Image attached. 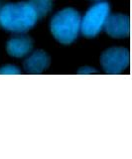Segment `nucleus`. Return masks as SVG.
<instances>
[{
    "mask_svg": "<svg viewBox=\"0 0 132 159\" xmlns=\"http://www.w3.org/2000/svg\"><path fill=\"white\" fill-rule=\"evenodd\" d=\"M110 14L108 2L103 0L95 1L81 17V34L86 38H95L103 31Z\"/></svg>",
    "mask_w": 132,
    "mask_h": 159,
    "instance_id": "nucleus-3",
    "label": "nucleus"
},
{
    "mask_svg": "<svg viewBox=\"0 0 132 159\" xmlns=\"http://www.w3.org/2000/svg\"><path fill=\"white\" fill-rule=\"evenodd\" d=\"M95 1H99V0H95Z\"/></svg>",
    "mask_w": 132,
    "mask_h": 159,
    "instance_id": "nucleus-11",
    "label": "nucleus"
},
{
    "mask_svg": "<svg viewBox=\"0 0 132 159\" xmlns=\"http://www.w3.org/2000/svg\"><path fill=\"white\" fill-rule=\"evenodd\" d=\"M129 50L125 47H110L100 56V66L106 74H120L129 66Z\"/></svg>",
    "mask_w": 132,
    "mask_h": 159,
    "instance_id": "nucleus-4",
    "label": "nucleus"
},
{
    "mask_svg": "<svg viewBox=\"0 0 132 159\" xmlns=\"http://www.w3.org/2000/svg\"><path fill=\"white\" fill-rule=\"evenodd\" d=\"M33 8L35 9L38 16L42 18L51 11L53 3L52 0H29Z\"/></svg>",
    "mask_w": 132,
    "mask_h": 159,
    "instance_id": "nucleus-8",
    "label": "nucleus"
},
{
    "mask_svg": "<svg viewBox=\"0 0 132 159\" xmlns=\"http://www.w3.org/2000/svg\"><path fill=\"white\" fill-rule=\"evenodd\" d=\"M103 31L113 39L127 38L130 33V21L128 15L123 13L110 14Z\"/></svg>",
    "mask_w": 132,
    "mask_h": 159,
    "instance_id": "nucleus-5",
    "label": "nucleus"
},
{
    "mask_svg": "<svg viewBox=\"0 0 132 159\" xmlns=\"http://www.w3.org/2000/svg\"><path fill=\"white\" fill-rule=\"evenodd\" d=\"M20 73V69L15 66V65L8 64L0 68V75H18Z\"/></svg>",
    "mask_w": 132,
    "mask_h": 159,
    "instance_id": "nucleus-9",
    "label": "nucleus"
},
{
    "mask_svg": "<svg viewBox=\"0 0 132 159\" xmlns=\"http://www.w3.org/2000/svg\"><path fill=\"white\" fill-rule=\"evenodd\" d=\"M81 15L77 9L66 7L53 15L49 29L52 36L62 45H71L81 34Z\"/></svg>",
    "mask_w": 132,
    "mask_h": 159,
    "instance_id": "nucleus-2",
    "label": "nucleus"
},
{
    "mask_svg": "<svg viewBox=\"0 0 132 159\" xmlns=\"http://www.w3.org/2000/svg\"><path fill=\"white\" fill-rule=\"evenodd\" d=\"M79 74H95L96 73L95 69V68H91V67H82L79 70Z\"/></svg>",
    "mask_w": 132,
    "mask_h": 159,
    "instance_id": "nucleus-10",
    "label": "nucleus"
},
{
    "mask_svg": "<svg viewBox=\"0 0 132 159\" xmlns=\"http://www.w3.org/2000/svg\"><path fill=\"white\" fill-rule=\"evenodd\" d=\"M50 65V57L43 50L32 51L25 58L23 68L29 74H42Z\"/></svg>",
    "mask_w": 132,
    "mask_h": 159,
    "instance_id": "nucleus-7",
    "label": "nucleus"
},
{
    "mask_svg": "<svg viewBox=\"0 0 132 159\" xmlns=\"http://www.w3.org/2000/svg\"><path fill=\"white\" fill-rule=\"evenodd\" d=\"M40 17L28 1L0 4V28L13 34H25L35 27Z\"/></svg>",
    "mask_w": 132,
    "mask_h": 159,
    "instance_id": "nucleus-1",
    "label": "nucleus"
},
{
    "mask_svg": "<svg viewBox=\"0 0 132 159\" xmlns=\"http://www.w3.org/2000/svg\"><path fill=\"white\" fill-rule=\"evenodd\" d=\"M33 40L26 34H15L6 42V52L10 57L26 58L33 51Z\"/></svg>",
    "mask_w": 132,
    "mask_h": 159,
    "instance_id": "nucleus-6",
    "label": "nucleus"
}]
</instances>
